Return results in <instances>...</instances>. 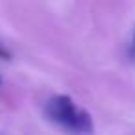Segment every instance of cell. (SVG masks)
Listing matches in <instances>:
<instances>
[{
  "instance_id": "cell-1",
  "label": "cell",
  "mask_w": 135,
  "mask_h": 135,
  "mask_svg": "<svg viewBox=\"0 0 135 135\" xmlns=\"http://www.w3.org/2000/svg\"><path fill=\"white\" fill-rule=\"evenodd\" d=\"M45 115L50 122L72 135H91L94 122L89 111L78 105L69 94H54L45 104Z\"/></svg>"
},
{
  "instance_id": "cell-2",
  "label": "cell",
  "mask_w": 135,
  "mask_h": 135,
  "mask_svg": "<svg viewBox=\"0 0 135 135\" xmlns=\"http://www.w3.org/2000/svg\"><path fill=\"white\" fill-rule=\"evenodd\" d=\"M9 57H11V54L8 52V48L4 45H0V59H9Z\"/></svg>"
},
{
  "instance_id": "cell-3",
  "label": "cell",
  "mask_w": 135,
  "mask_h": 135,
  "mask_svg": "<svg viewBox=\"0 0 135 135\" xmlns=\"http://www.w3.org/2000/svg\"><path fill=\"white\" fill-rule=\"evenodd\" d=\"M133 48H135V35H133Z\"/></svg>"
},
{
  "instance_id": "cell-4",
  "label": "cell",
  "mask_w": 135,
  "mask_h": 135,
  "mask_svg": "<svg viewBox=\"0 0 135 135\" xmlns=\"http://www.w3.org/2000/svg\"><path fill=\"white\" fill-rule=\"evenodd\" d=\"M0 83H2V78H0Z\"/></svg>"
}]
</instances>
